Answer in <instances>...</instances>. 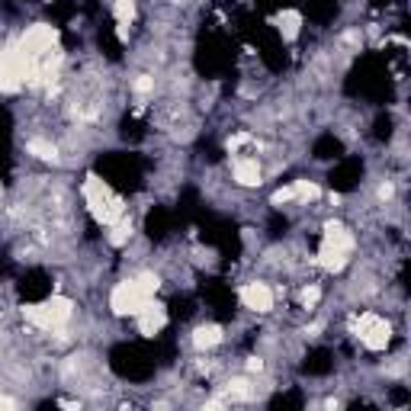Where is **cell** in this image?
Returning a JSON list of instances; mask_svg holds the SVG:
<instances>
[{"label":"cell","mask_w":411,"mask_h":411,"mask_svg":"<svg viewBox=\"0 0 411 411\" xmlns=\"http://www.w3.org/2000/svg\"><path fill=\"white\" fill-rule=\"evenodd\" d=\"M357 337L363 347H370V351H386L389 337H392V328H389V321L379 318L376 312H363L357 318Z\"/></svg>","instance_id":"2"},{"label":"cell","mask_w":411,"mask_h":411,"mask_svg":"<svg viewBox=\"0 0 411 411\" xmlns=\"http://www.w3.org/2000/svg\"><path fill=\"white\" fill-rule=\"evenodd\" d=\"M0 408H16V398H10V396H0Z\"/></svg>","instance_id":"15"},{"label":"cell","mask_w":411,"mask_h":411,"mask_svg":"<svg viewBox=\"0 0 411 411\" xmlns=\"http://www.w3.org/2000/svg\"><path fill=\"white\" fill-rule=\"evenodd\" d=\"M177 4H180V0H177Z\"/></svg>","instance_id":"16"},{"label":"cell","mask_w":411,"mask_h":411,"mask_svg":"<svg viewBox=\"0 0 411 411\" xmlns=\"http://www.w3.org/2000/svg\"><path fill=\"white\" fill-rule=\"evenodd\" d=\"M23 315H26V321H32L42 331H58V328H65L74 318V302L65 296H52L39 305H26Z\"/></svg>","instance_id":"1"},{"label":"cell","mask_w":411,"mask_h":411,"mask_svg":"<svg viewBox=\"0 0 411 411\" xmlns=\"http://www.w3.org/2000/svg\"><path fill=\"white\" fill-rule=\"evenodd\" d=\"M264 357H248V363H244V373L254 376V373H264Z\"/></svg>","instance_id":"14"},{"label":"cell","mask_w":411,"mask_h":411,"mask_svg":"<svg viewBox=\"0 0 411 411\" xmlns=\"http://www.w3.org/2000/svg\"><path fill=\"white\" fill-rule=\"evenodd\" d=\"M315 199H321V187L315 180H296L292 183V203L309 206V203H315Z\"/></svg>","instance_id":"9"},{"label":"cell","mask_w":411,"mask_h":411,"mask_svg":"<svg viewBox=\"0 0 411 411\" xmlns=\"http://www.w3.org/2000/svg\"><path fill=\"white\" fill-rule=\"evenodd\" d=\"M225 341V331H222L219 325H213V321H203V325L193 328V335H190V344H193V351H213V347H219V344Z\"/></svg>","instance_id":"6"},{"label":"cell","mask_w":411,"mask_h":411,"mask_svg":"<svg viewBox=\"0 0 411 411\" xmlns=\"http://www.w3.org/2000/svg\"><path fill=\"white\" fill-rule=\"evenodd\" d=\"M276 23H280V36L286 39V42H292V39L299 36V29H302V13H299V10H283V13L276 16Z\"/></svg>","instance_id":"8"},{"label":"cell","mask_w":411,"mask_h":411,"mask_svg":"<svg viewBox=\"0 0 411 411\" xmlns=\"http://www.w3.org/2000/svg\"><path fill=\"white\" fill-rule=\"evenodd\" d=\"M113 4L116 23H132L135 20V0H109Z\"/></svg>","instance_id":"10"},{"label":"cell","mask_w":411,"mask_h":411,"mask_svg":"<svg viewBox=\"0 0 411 411\" xmlns=\"http://www.w3.org/2000/svg\"><path fill=\"white\" fill-rule=\"evenodd\" d=\"M26 151L32 154L36 161H46V164H61V148L48 138H29L26 142Z\"/></svg>","instance_id":"7"},{"label":"cell","mask_w":411,"mask_h":411,"mask_svg":"<svg viewBox=\"0 0 411 411\" xmlns=\"http://www.w3.org/2000/svg\"><path fill=\"white\" fill-rule=\"evenodd\" d=\"M376 199H379V203H392V199H396V183H392V180H382L379 190H376Z\"/></svg>","instance_id":"13"},{"label":"cell","mask_w":411,"mask_h":411,"mask_svg":"<svg viewBox=\"0 0 411 411\" xmlns=\"http://www.w3.org/2000/svg\"><path fill=\"white\" fill-rule=\"evenodd\" d=\"M154 87H158V77H154V74H138V77H132V93H135V97H151Z\"/></svg>","instance_id":"11"},{"label":"cell","mask_w":411,"mask_h":411,"mask_svg":"<svg viewBox=\"0 0 411 411\" xmlns=\"http://www.w3.org/2000/svg\"><path fill=\"white\" fill-rule=\"evenodd\" d=\"M231 180L238 187H260L264 183V168L257 158H235L231 161Z\"/></svg>","instance_id":"5"},{"label":"cell","mask_w":411,"mask_h":411,"mask_svg":"<svg viewBox=\"0 0 411 411\" xmlns=\"http://www.w3.org/2000/svg\"><path fill=\"white\" fill-rule=\"evenodd\" d=\"M135 325H138V335L142 337H154L161 328L168 325V309H164L161 302H154V299H148V302L138 309Z\"/></svg>","instance_id":"4"},{"label":"cell","mask_w":411,"mask_h":411,"mask_svg":"<svg viewBox=\"0 0 411 411\" xmlns=\"http://www.w3.org/2000/svg\"><path fill=\"white\" fill-rule=\"evenodd\" d=\"M299 302H302V309H309V312H312L315 305L321 302V286H318V283H309V286H302V292H299Z\"/></svg>","instance_id":"12"},{"label":"cell","mask_w":411,"mask_h":411,"mask_svg":"<svg viewBox=\"0 0 411 411\" xmlns=\"http://www.w3.org/2000/svg\"><path fill=\"white\" fill-rule=\"evenodd\" d=\"M238 296H241L244 309H251V312H257V315H267L270 309H274V302H276L274 290H270V283H264V280L244 283L241 290H238Z\"/></svg>","instance_id":"3"}]
</instances>
